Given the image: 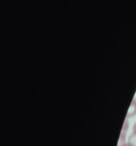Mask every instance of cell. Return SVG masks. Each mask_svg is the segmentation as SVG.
Listing matches in <instances>:
<instances>
[{"mask_svg":"<svg viewBox=\"0 0 136 146\" xmlns=\"http://www.w3.org/2000/svg\"><path fill=\"white\" fill-rule=\"evenodd\" d=\"M129 143L132 145L133 146H136V123H135L133 127V132L129 137Z\"/></svg>","mask_w":136,"mask_h":146,"instance_id":"obj_1","label":"cell"},{"mask_svg":"<svg viewBox=\"0 0 136 146\" xmlns=\"http://www.w3.org/2000/svg\"><path fill=\"white\" fill-rule=\"evenodd\" d=\"M135 114H136V100H133L131 107H130V110H129V116H133Z\"/></svg>","mask_w":136,"mask_h":146,"instance_id":"obj_2","label":"cell"},{"mask_svg":"<svg viewBox=\"0 0 136 146\" xmlns=\"http://www.w3.org/2000/svg\"><path fill=\"white\" fill-rule=\"evenodd\" d=\"M121 146H133V145L128 142V143H122V145H121Z\"/></svg>","mask_w":136,"mask_h":146,"instance_id":"obj_3","label":"cell"}]
</instances>
